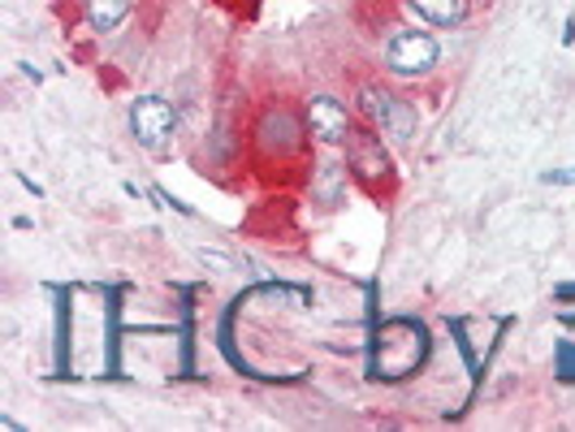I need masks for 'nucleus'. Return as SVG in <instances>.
Returning <instances> with one entry per match:
<instances>
[{
  "instance_id": "nucleus-1",
  "label": "nucleus",
  "mask_w": 575,
  "mask_h": 432,
  "mask_svg": "<svg viewBox=\"0 0 575 432\" xmlns=\"http://www.w3.org/2000/svg\"><path fill=\"white\" fill-rule=\"evenodd\" d=\"M359 112L368 117L372 130H381L394 143H416L420 130V112L416 105H407L403 96L385 92V87H359Z\"/></svg>"
},
{
  "instance_id": "nucleus-2",
  "label": "nucleus",
  "mask_w": 575,
  "mask_h": 432,
  "mask_svg": "<svg viewBox=\"0 0 575 432\" xmlns=\"http://www.w3.org/2000/svg\"><path fill=\"white\" fill-rule=\"evenodd\" d=\"M438 61H442V48L429 31H398L385 44V70L394 79H424L429 70H438Z\"/></svg>"
},
{
  "instance_id": "nucleus-3",
  "label": "nucleus",
  "mask_w": 575,
  "mask_h": 432,
  "mask_svg": "<svg viewBox=\"0 0 575 432\" xmlns=\"http://www.w3.org/2000/svg\"><path fill=\"white\" fill-rule=\"evenodd\" d=\"M178 130V108L169 105L165 96H139L130 105V134L143 147H165Z\"/></svg>"
},
{
  "instance_id": "nucleus-4",
  "label": "nucleus",
  "mask_w": 575,
  "mask_h": 432,
  "mask_svg": "<svg viewBox=\"0 0 575 432\" xmlns=\"http://www.w3.org/2000/svg\"><path fill=\"white\" fill-rule=\"evenodd\" d=\"M308 121H299L290 108H264L260 121H255V143L268 152V156H295L303 147V130Z\"/></svg>"
},
{
  "instance_id": "nucleus-5",
  "label": "nucleus",
  "mask_w": 575,
  "mask_h": 432,
  "mask_svg": "<svg viewBox=\"0 0 575 432\" xmlns=\"http://www.w3.org/2000/svg\"><path fill=\"white\" fill-rule=\"evenodd\" d=\"M346 156H350V169L359 173L363 187H381V182L394 178L390 152H385L381 134H372V130H350V139H346Z\"/></svg>"
},
{
  "instance_id": "nucleus-6",
  "label": "nucleus",
  "mask_w": 575,
  "mask_h": 432,
  "mask_svg": "<svg viewBox=\"0 0 575 432\" xmlns=\"http://www.w3.org/2000/svg\"><path fill=\"white\" fill-rule=\"evenodd\" d=\"M303 121H308V130H312V139L316 143H325V147H338L350 139V112L338 96H312L308 100V112H303Z\"/></svg>"
},
{
  "instance_id": "nucleus-7",
  "label": "nucleus",
  "mask_w": 575,
  "mask_h": 432,
  "mask_svg": "<svg viewBox=\"0 0 575 432\" xmlns=\"http://www.w3.org/2000/svg\"><path fill=\"white\" fill-rule=\"evenodd\" d=\"M407 9L424 22V26H463L471 4L467 0H407Z\"/></svg>"
},
{
  "instance_id": "nucleus-8",
  "label": "nucleus",
  "mask_w": 575,
  "mask_h": 432,
  "mask_svg": "<svg viewBox=\"0 0 575 432\" xmlns=\"http://www.w3.org/2000/svg\"><path fill=\"white\" fill-rule=\"evenodd\" d=\"M125 13H130V0H87V22H92V31H100V35L117 31V26L125 22Z\"/></svg>"
},
{
  "instance_id": "nucleus-9",
  "label": "nucleus",
  "mask_w": 575,
  "mask_h": 432,
  "mask_svg": "<svg viewBox=\"0 0 575 432\" xmlns=\"http://www.w3.org/2000/svg\"><path fill=\"white\" fill-rule=\"evenodd\" d=\"M343 182H346L343 165H334V160H325V165H321V169H316V187H321V191H325V195H321V200H325V204H334V200H338V195H343Z\"/></svg>"
},
{
  "instance_id": "nucleus-10",
  "label": "nucleus",
  "mask_w": 575,
  "mask_h": 432,
  "mask_svg": "<svg viewBox=\"0 0 575 432\" xmlns=\"http://www.w3.org/2000/svg\"><path fill=\"white\" fill-rule=\"evenodd\" d=\"M546 182H575V169H554V173H546Z\"/></svg>"
}]
</instances>
